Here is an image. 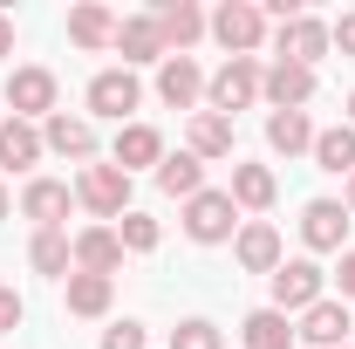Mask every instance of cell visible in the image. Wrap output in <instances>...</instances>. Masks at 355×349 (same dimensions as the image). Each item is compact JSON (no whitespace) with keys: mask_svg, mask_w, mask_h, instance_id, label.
Wrapping results in <instances>:
<instances>
[{"mask_svg":"<svg viewBox=\"0 0 355 349\" xmlns=\"http://www.w3.org/2000/svg\"><path fill=\"white\" fill-rule=\"evenodd\" d=\"M232 226H239L232 192H198V199H184V233H191L198 247H219V240H232Z\"/></svg>","mask_w":355,"mask_h":349,"instance_id":"1","label":"cell"},{"mask_svg":"<svg viewBox=\"0 0 355 349\" xmlns=\"http://www.w3.org/2000/svg\"><path fill=\"white\" fill-rule=\"evenodd\" d=\"M205 96H212V117H232V110H246V103L260 96V62H253V55H232L219 76L205 83Z\"/></svg>","mask_w":355,"mask_h":349,"instance_id":"2","label":"cell"},{"mask_svg":"<svg viewBox=\"0 0 355 349\" xmlns=\"http://www.w3.org/2000/svg\"><path fill=\"white\" fill-rule=\"evenodd\" d=\"M76 199H83L96 219H123V213H130V172H116V165H89L83 185H76Z\"/></svg>","mask_w":355,"mask_h":349,"instance_id":"3","label":"cell"},{"mask_svg":"<svg viewBox=\"0 0 355 349\" xmlns=\"http://www.w3.org/2000/svg\"><path fill=\"white\" fill-rule=\"evenodd\" d=\"M266 281H273V308H280V315H308V308L321 302V267L314 261H280Z\"/></svg>","mask_w":355,"mask_h":349,"instance_id":"4","label":"cell"},{"mask_svg":"<svg viewBox=\"0 0 355 349\" xmlns=\"http://www.w3.org/2000/svg\"><path fill=\"white\" fill-rule=\"evenodd\" d=\"M205 28H212V35H219L232 55H253V48H260V35H266V14L253 7V0H225Z\"/></svg>","mask_w":355,"mask_h":349,"instance_id":"5","label":"cell"},{"mask_svg":"<svg viewBox=\"0 0 355 349\" xmlns=\"http://www.w3.org/2000/svg\"><path fill=\"white\" fill-rule=\"evenodd\" d=\"M150 21H157V35H164V55H184V48L205 35V14H198L191 0H157Z\"/></svg>","mask_w":355,"mask_h":349,"instance_id":"6","label":"cell"},{"mask_svg":"<svg viewBox=\"0 0 355 349\" xmlns=\"http://www.w3.org/2000/svg\"><path fill=\"white\" fill-rule=\"evenodd\" d=\"M137 103H144V89H137L130 69H103V76L89 83V110H96V117H116V124H123Z\"/></svg>","mask_w":355,"mask_h":349,"instance_id":"7","label":"cell"},{"mask_svg":"<svg viewBox=\"0 0 355 349\" xmlns=\"http://www.w3.org/2000/svg\"><path fill=\"white\" fill-rule=\"evenodd\" d=\"M7 103H14L21 124H28V117H55V76H48V69H14V76H7Z\"/></svg>","mask_w":355,"mask_h":349,"instance_id":"8","label":"cell"},{"mask_svg":"<svg viewBox=\"0 0 355 349\" xmlns=\"http://www.w3.org/2000/svg\"><path fill=\"white\" fill-rule=\"evenodd\" d=\"M69 206H76V192H69L62 178H35V185L21 192V213L35 219L42 233H62V219H69Z\"/></svg>","mask_w":355,"mask_h":349,"instance_id":"9","label":"cell"},{"mask_svg":"<svg viewBox=\"0 0 355 349\" xmlns=\"http://www.w3.org/2000/svg\"><path fill=\"white\" fill-rule=\"evenodd\" d=\"M301 240H308L314 254H335V247L349 240V206H335V199H314L308 213H301Z\"/></svg>","mask_w":355,"mask_h":349,"instance_id":"10","label":"cell"},{"mask_svg":"<svg viewBox=\"0 0 355 349\" xmlns=\"http://www.w3.org/2000/svg\"><path fill=\"white\" fill-rule=\"evenodd\" d=\"M260 96L273 103V110H301L314 96V69H301V62H273L260 76Z\"/></svg>","mask_w":355,"mask_h":349,"instance_id":"11","label":"cell"},{"mask_svg":"<svg viewBox=\"0 0 355 349\" xmlns=\"http://www.w3.org/2000/svg\"><path fill=\"white\" fill-rule=\"evenodd\" d=\"M328 48H335V42H328V28H321L314 14H294V21L280 28V62H301V69H314Z\"/></svg>","mask_w":355,"mask_h":349,"instance_id":"12","label":"cell"},{"mask_svg":"<svg viewBox=\"0 0 355 349\" xmlns=\"http://www.w3.org/2000/svg\"><path fill=\"white\" fill-rule=\"evenodd\" d=\"M349 329H355L349 302H328V295H321V302L301 315V329H294V336H308L314 349H342V336H349Z\"/></svg>","mask_w":355,"mask_h":349,"instance_id":"13","label":"cell"},{"mask_svg":"<svg viewBox=\"0 0 355 349\" xmlns=\"http://www.w3.org/2000/svg\"><path fill=\"white\" fill-rule=\"evenodd\" d=\"M116 267H123L116 226H89V233H76V274H116Z\"/></svg>","mask_w":355,"mask_h":349,"instance_id":"14","label":"cell"},{"mask_svg":"<svg viewBox=\"0 0 355 349\" xmlns=\"http://www.w3.org/2000/svg\"><path fill=\"white\" fill-rule=\"evenodd\" d=\"M157 96H164L171 110H191V103L205 96V76H198V62H191V55H164V69H157Z\"/></svg>","mask_w":355,"mask_h":349,"instance_id":"15","label":"cell"},{"mask_svg":"<svg viewBox=\"0 0 355 349\" xmlns=\"http://www.w3.org/2000/svg\"><path fill=\"white\" fill-rule=\"evenodd\" d=\"M110 48H123V69H130V62H164V35H157V21H150V14L116 21V42H110Z\"/></svg>","mask_w":355,"mask_h":349,"instance_id":"16","label":"cell"},{"mask_svg":"<svg viewBox=\"0 0 355 349\" xmlns=\"http://www.w3.org/2000/svg\"><path fill=\"white\" fill-rule=\"evenodd\" d=\"M42 144L55 151V158H89V151H96V131H89V117L55 110V117H48V131H42Z\"/></svg>","mask_w":355,"mask_h":349,"instance_id":"17","label":"cell"},{"mask_svg":"<svg viewBox=\"0 0 355 349\" xmlns=\"http://www.w3.org/2000/svg\"><path fill=\"white\" fill-rule=\"evenodd\" d=\"M42 151H48V144H42V131H35V124H21V117H0V165H7V172H28Z\"/></svg>","mask_w":355,"mask_h":349,"instance_id":"18","label":"cell"},{"mask_svg":"<svg viewBox=\"0 0 355 349\" xmlns=\"http://www.w3.org/2000/svg\"><path fill=\"white\" fill-rule=\"evenodd\" d=\"M266 144H273L280 158H301V151H314V124H308V110H273V117H266Z\"/></svg>","mask_w":355,"mask_h":349,"instance_id":"19","label":"cell"},{"mask_svg":"<svg viewBox=\"0 0 355 349\" xmlns=\"http://www.w3.org/2000/svg\"><path fill=\"white\" fill-rule=\"evenodd\" d=\"M137 165H164V137L150 124H123L116 131V172H137Z\"/></svg>","mask_w":355,"mask_h":349,"instance_id":"20","label":"cell"},{"mask_svg":"<svg viewBox=\"0 0 355 349\" xmlns=\"http://www.w3.org/2000/svg\"><path fill=\"white\" fill-rule=\"evenodd\" d=\"M239 267H246V274H273V267H280V233H273L266 219L239 226Z\"/></svg>","mask_w":355,"mask_h":349,"instance_id":"21","label":"cell"},{"mask_svg":"<svg viewBox=\"0 0 355 349\" xmlns=\"http://www.w3.org/2000/svg\"><path fill=\"white\" fill-rule=\"evenodd\" d=\"M69 42H76V48H110V42H116V21H110V7L83 0V7L69 14Z\"/></svg>","mask_w":355,"mask_h":349,"instance_id":"22","label":"cell"},{"mask_svg":"<svg viewBox=\"0 0 355 349\" xmlns=\"http://www.w3.org/2000/svg\"><path fill=\"white\" fill-rule=\"evenodd\" d=\"M191 158H232V117L191 110Z\"/></svg>","mask_w":355,"mask_h":349,"instance_id":"23","label":"cell"},{"mask_svg":"<svg viewBox=\"0 0 355 349\" xmlns=\"http://www.w3.org/2000/svg\"><path fill=\"white\" fill-rule=\"evenodd\" d=\"M157 185H164L171 199H198V192H205V158H191V151L164 158V165H157Z\"/></svg>","mask_w":355,"mask_h":349,"instance_id":"24","label":"cell"},{"mask_svg":"<svg viewBox=\"0 0 355 349\" xmlns=\"http://www.w3.org/2000/svg\"><path fill=\"white\" fill-rule=\"evenodd\" d=\"M273 172L266 165H232V206H246V213H266L273 206Z\"/></svg>","mask_w":355,"mask_h":349,"instance_id":"25","label":"cell"},{"mask_svg":"<svg viewBox=\"0 0 355 349\" xmlns=\"http://www.w3.org/2000/svg\"><path fill=\"white\" fill-rule=\"evenodd\" d=\"M314 165H321V172H335V178H349V172H355V131H349V124H335V131H314Z\"/></svg>","mask_w":355,"mask_h":349,"instance_id":"26","label":"cell"},{"mask_svg":"<svg viewBox=\"0 0 355 349\" xmlns=\"http://www.w3.org/2000/svg\"><path fill=\"white\" fill-rule=\"evenodd\" d=\"M287 343H294V322L280 308H253L246 315V349H287Z\"/></svg>","mask_w":355,"mask_h":349,"instance_id":"27","label":"cell"},{"mask_svg":"<svg viewBox=\"0 0 355 349\" xmlns=\"http://www.w3.org/2000/svg\"><path fill=\"white\" fill-rule=\"evenodd\" d=\"M69 315H110V274H69Z\"/></svg>","mask_w":355,"mask_h":349,"instance_id":"28","label":"cell"},{"mask_svg":"<svg viewBox=\"0 0 355 349\" xmlns=\"http://www.w3.org/2000/svg\"><path fill=\"white\" fill-rule=\"evenodd\" d=\"M28 261H35V274H69V261H76V240H62V233H35Z\"/></svg>","mask_w":355,"mask_h":349,"instance_id":"29","label":"cell"},{"mask_svg":"<svg viewBox=\"0 0 355 349\" xmlns=\"http://www.w3.org/2000/svg\"><path fill=\"white\" fill-rule=\"evenodd\" d=\"M116 240H123V254H150V247H157V219H144V213H123Z\"/></svg>","mask_w":355,"mask_h":349,"instance_id":"30","label":"cell"},{"mask_svg":"<svg viewBox=\"0 0 355 349\" xmlns=\"http://www.w3.org/2000/svg\"><path fill=\"white\" fill-rule=\"evenodd\" d=\"M171 349H225V343H219L212 322H178V329H171Z\"/></svg>","mask_w":355,"mask_h":349,"instance_id":"31","label":"cell"},{"mask_svg":"<svg viewBox=\"0 0 355 349\" xmlns=\"http://www.w3.org/2000/svg\"><path fill=\"white\" fill-rule=\"evenodd\" d=\"M21 315H28L21 295H14V288H0V336H14V329H21Z\"/></svg>","mask_w":355,"mask_h":349,"instance_id":"32","label":"cell"},{"mask_svg":"<svg viewBox=\"0 0 355 349\" xmlns=\"http://www.w3.org/2000/svg\"><path fill=\"white\" fill-rule=\"evenodd\" d=\"M103 349H144V329H137V322H116V329L103 336Z\"/></svg>","mask_w":355,"mask_h":349,"instance_id":"33","label":"cell"},{"mask_svg":"<svg viewBox=\"0 0 355 349\" xmlns=\"http://www.w3.org/2000/svg\"><path fill=\"white\" fill-rule=\"evenodd\" d=\"M328 42L342 48V55H355V14H342V21H335V28H328Z\"/></svg>","mask_w":355,"mask_h":349,"instance_id":"34","label":"cell"},{"mask_svg":"<svg viewBox=\"0 0 355 349\" xmlns=\"http://www.w3.org/2000/svg\"><path fill=\"white\" fill-rule=\"evenodd\" d=\"M335 281H342V302H355V254H342V267H335Z\"/></svg>","mask_w":355,"mask_h":349,"instance_id":"35","label":"cell"},{"mask_svg":"<svg viewBox=\"0 0 355 349\" xmlns=\"http://www.w3.org/2000/svg\"><path fill=\"white\" fill-rule=\"evenodd\" d=\"M0 55H14V21L0 14Z\"/></svg>","mask_w":355,"mask_h":349,"instance_id":"36","label":"cell"},{"mask_svg":"<svg viewBox=\"0 0 355 349\" xmlns=\"http://www.w3.org/2000/svg\"><path fill=\"white\" fill-rule=\"evenodd\" d=\"M349 213H355V172H349Z\"/></svg>","mask_w":355,"mask_h":349,"instance_id":"37","label":"cell"},{"mask_svg":"<svg viewBox=\"0 0 355 349\" xmlns=\"http://www.w3.org/2000/svg\"><path fill=\"white\" fill-rule=\"evenodd\" d=\"M0 219H7V185H0Z\"/></svg>","mask_w":355,"mask_h":349,"instance_id":"38","label":"cell"},{"mask_svg":"<svg viewBox=\"0 0 355 349\" xmlns=\"http://www.w3.org/2000/svg\"><path fill=\"white\" fill-rule=\"evenodd\" d=\"M349 131H355V96H349Z\"/></svg>","mask_w":355,"mask_h":349,"instance_id":"39","label":"cell"},{"mask_svg":"<svg viewBox=\"0 0 355 349\" xmlns=\"http://www.w3.org/2000/svg\"><path fill=\"white\" fill-rule=\"evenodd\" d=\"M342 349H349V343H342Z\"/></svg>","mask_w":355,"mask_h":349,"instance_id":"40","label":"cell"}]
</instances>
